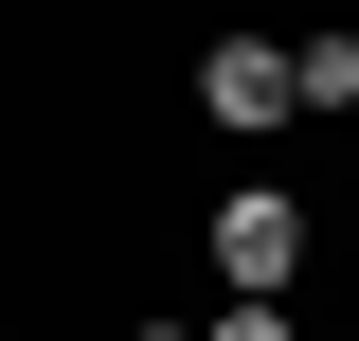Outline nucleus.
<instances>
[{
	"label": "nucleus",
	"mask_w": 359,
	"mask_h": 341,
	"mask_svg": "<svg viewBox=\"0 0 359 341\" xmlns=\"http://www.w3.org/2000/svg\"><path fill=\"white\" fill-rule=\"evenodd\" d=\"M287 269H306V198H269V180H233V198H216V288H233V305H269Z\"/></svg>",
	"instance_id": "1"
},
{
	"label": "nucleus",
	"mask_w": 359,
	"mask_h": 341,
	"mask_svg": "<svg viewBox=\"0 0 359 341\" xmlns=\"http://www.w3.org/2000/svg\"><path fill=\"white\" fill-rule=\"evenodd\" d=\"M198 108H216V126H287V108H306V72H287L269 36H216V54H198Z\"/></svg>",
	"instance_id": "2"
},
{
	"label": "nucleus",
	"mask_w": 359,
	"mask_h": 341,
	"mask_svg": "<svg viewBox=\"0 0 359 341\" xmlns=\"http://www.w3.org/2000/svg\"><path fill=\"white\" fill-rule=\"evenodd\" d=\"M198 341H306V323H287V305H233V323H198Z\"/></svg>",
	"instance_id": "3"
},
{
	"label": "nucleus",
	"mask_w": 359,
	"mask_h": 341,
	"mask_svg": "<svg viewBox=\"0 0 359 341\" xmlns=\"http://www.w3.org/2000/svg\"><path fill=\"white\" fill-rule=\"evenodd\" d=\"M144 341H198V323H144Z\"/></svg>",
	"instance_id": "4"
}]
</instances>
